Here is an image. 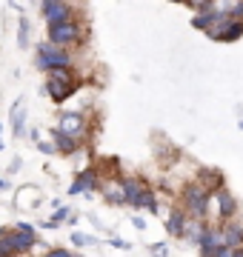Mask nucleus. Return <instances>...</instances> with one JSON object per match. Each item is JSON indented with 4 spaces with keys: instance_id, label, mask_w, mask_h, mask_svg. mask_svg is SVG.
<instances>
[{
    "instance_id": "nucleus-15",
    "label": "nucleus",
    "mask_w": 243,
    "mask_h": 257,
    "mask_svg": "<svg viewBox=\"0 0 243 257\" xmlns=\"http://www.w3.org/2000/svg\"><path fill=\"white\" fill-rule=\"evenodd\" d=\"M52 143H55V149L60 152V155H75L77 149H80V140L66 138V135H60L57 128H52Z\"/></svg>"
},
{
    "instance_id": "nucleus-27",
    "label": "nucleus",
    "mask_w": 243,
    "mask_h": 257,
    "mask_svg": "<svg viewBox=\"0 0 243 257\" xmlns=\"http://www.w3.org/2000/svg\"><path fill=\"white\" fill-rule=\"evenodd\" d=\"M132 223H135V229H146V220H141V217H132Z\"/></svg>"
},
{
    "instance_id": "nucleus-13",
    "label": "nucleus",
    "mask_w": 243,
    "mask_h": 257,
    "mask_svg": "<svg viewBox=\"0 0 243 257\" xmlns=\"http://www.w3.org/2000/svg\"><path fill=\"white\" fill-rule=\"evenodd\" d=\"M200 186L212 194L220 192V189H223V175H220L217 169H203V172H200Z\"/></svg>"
},
{
    "instance_id": "nucleus-23",
    "label": "nucleus",
    "mask_w": 243,
    "mask_h": 257,
    "mask_svg": "<svg viewBox=\"0 0 243 257\" xmlns=\"http://www.w3.org/2000/svg\"><path fill=\"white\" fill-rule=\"evenodd\" d=\"M38 152H43V155H57L55 143H46V140H40V143H38Z\"/></svg>"
},
{
    "instance_id": "nucleus-25",
    "label": "nucleus",
    "mask_w": 243,
    "mask_h": 257,
    "mask_svg": "<svg viewBox=\"0 0 243 257\" xmlns=\"http://www.w3.org/2000/svg\"><path fill=\"white\" fill-rule=\"evenodd\" d=\"M212 257H232V248L229 246H220V248H215V254Z\"/></svg>"
},
{
    "instance_id": "nucleus-33",
    "label": "nucleus",
    "mask_w": 243,
    "mask_h": 257,
    "mask_svg": "<svg viewBox=\"0 0 243 257\" xmlns=\"http://www.w3.org/2000/svg\"><path fill=\"white\" fill-rule=\"evenodd\" d=\"M0 132H3V126H0Z\"/></svg>"
},
{
    "instance_id": "nucleus-6",
    "label": "nucleus",
    "mask_w": 243,
    "mask_h": 257,
    "mask_svg": "<svg viewBox=\"0 0 243 257\" xmlns=\"http://www.w3.org/2000/svg\"><path fill=\"white\" fill-rule=\"evenodd\" d=\"M57 132H60V135H66V138H72V140H80V138L86 135V120H83V114H77V111H66V114H60Z\"/></svg>"
},
{
    "instance_id": "nucleus-24",
    "label": "nucleus",
    "mask_w": 243,
    "mask_h": 257,
    "mask_svg": "<svg viewBox=\"0 0 243 257\" xmlns=\"http://www.w3.org/2000/svg\"><path fill=\"white\" fill-rule=\"evenodd\" d=\"M0 257H15V251H12V246H9V240L6 237L0 240Z\"/></svg>"
},
{
    "instance_id": "nucleus-8",
    "label": "nucleus",
    "mask_w": 243,
    "mask_h": 257,
    "mask_svg": "<svg viewBox=\"0 0 243 257\" xmlns=\"http://www.w3.org/2000/svg\"><path fill=\"white\" fill-rule=\"evenodd\" d=\"M6 240H9L15 254H26V251H32L40 243L38 234H23V231H6Z\"/></svg>"
},
{
    "instance_id": "nucleus-11",
    "label": "nucleus",
    "mask_w": 243,
    "mask_h": 257,
    "mask_svg": "<svg viewBox=\"0 0 243 257\" xmlns=\"http://www.w3.org/2000/svg\"><path fill=\"white\" fill-rule=\"evenodd\" d=\"M186 226H189L186 211H183V209H172V214H169V220H166V231H169V234H175V237H183Z\"/></svg>"
},
{
    "instance_id": "nucleus-18",
    "label": "nucleus",
    "mask_w": 243,
    "mask_h": 257,
    "mask_svg": "<svg viewBox=\"0 0 243 257\" xmlns=\"http://www.w3.org/2000/svg\"><path fill=\"white\" fill-rule=\"evenodd\" d=\"M138 209H146V211H158V197H155V192L152 189H143V194H141V200H138Z\"/></svg>"
},
{
    "instance_id": "nucleus-31",
    "label": "nucleus",
    "mask_w": 243,
    "mask_h": 257,
    "mask_svg": "<svg viewBox=\"0 0 243 257\" xmlns=\"http://www.w3.org/2000/svg\"><path fill=\"white\" fill-rule=\"evenodd\" d=\"M0 152H3V140H0Z\"/></svg>"
},
{
    "instance_id": "nucleus-20",
    "label": "nucleus",
    "mask_w": 243,
    "mask_h": 257,
    "mask_svg": "<svg viewBox=\"0 0 243 257\" xmlns=\"http://www.w3.org/2000/svg\"><path fill=\"white\" fill-rule=\"evenodd\" d=\"M18 43L23 49L29 46V20L26 18H20V29H18Z\"/></svg>"
},
{
    "instance_id": "nucleus-21",
    "label": "nucleus",
    "mask_w": 243,
    "mask_h": 257,
    "mask_svg": "<svg viewBox=\"0 0 243 257\" xmlns=\"http://www.w3.org/2000/svg\"><path fill=\"white\" fill-rule=\"evenodd\" d=\"M72 243H75V246H92V243H97V240H94L92 234H80V231H75V234H72Z\"/></svg>"
},
{
    "instance_id": "nucleus-19",
    "label": "nucleus",
    "mask_w": 243,
    "mask_h": 257,
    "mask_svg": "<svg viewBox=\"0 0 243 257\" xmlns=\"http://www.w3.org/2000/svg\"><path fill=\"white\" fill-rule=\"evenodd\" d=\"M66 217H69V209H66V206H60V209H57L55 214L49 217V220H43V229H57V226L66 220Z\"/></svg>"
},
{
    "instance_id": "nucleus-4",
    "label": "nucleus",
    "mask_w": 243,
    "mask_h": 257,
    "mask_svg": "<svg viewBox=\"0 0 243 257\" xmlns=\"http://www.w3.org/2000/svg\"><path fill=\"white\" fill-rule=\"evenodd\" d=\"M83 37V29H80V23H75V20H66V23H60V26H49V43L52 46H72V43H77Z\"/></svg>"
},
{
    "instance_id": "nucleus-17",
    "label": "nucleus",
    "mask_w": 243,
    "mask_h": 257,
    "mask_svg": "<svg viewBox=\"0 0 243 257\" xmlns=\"http://www.w3.org/2000/svg\"><path fill=\"white\" fill-rule=\"evenodd\" d=\"M103 197H106L109 203H117V206H120V203H126V194H123L120 177H117L114 183H106V186H103Z\"/></svg>"
},
{
    "instance_id": "nucleus-28",
    "label": "nucleus",
    "mask_w": 243,
    "mask_h": 257,
    "mask_svg": "<svg viewBox=\"0 0 243 257\" xmlns=\"http://www.w3.org/2000/svg\"><path fill=\"white\" fill-rule=\"evenodd\" d=\"M232 257H243V248H237V251H232Z\"/></svg>"
},
{
    "instance_id": "nucleus-22",
    "label": "nucleus",
    "mask_w": 243,
    "mask_h": 257,
    "mask_svg": "<svg viewBox=\"0 0 243 257\" xmlns=\"http://www.w3.org/2000/svg\"><path fill=\"white\" fill-rule=\"evenodd\" d=\"M43 257H75V254H72L69 248H60V246H57V248H49Z\"/></svg>"
},
{
    "instance_id": "nucleus-10",
    "label": "nucleus",
    "mask_w": 243,
    "mask_h": 257,
    "mask_svg": "<svg viewBox=\"0 0 243 257\" xmlns=\"http://www.w3.org/2000/svg\"><path fill=\"white\" fill-rule=\"evenodd\" d=\"M217 203V217L220 220H229V217H234V211H237V200H234L232 192H226V189H220V192L212 194Z\"/></svg>"
},
{
    "instance_id": "nucleus-32",
    "label": "nucleus",
    "mask_w": 243,
    "mask_h": 257,
    "mask_svg": "<svg viewBox=\"0 0 243 257\" xmlns=\"http://www.w3.org/2000/svg\"><path fill=\"white\" fill-rule=\"evenodd\" d=\"M240 128H243V120H240Z\"/></svg>"
},
{
    "instance_id": "nucleus-30",
    "label": "nucleus",
    "mask_w": 243,
    "mask_h": 257,
    "mask_svg": "<svg viewBox=\"0 0 243 257\" xmlns=\"http://www.w3.org/2000/svg\"><path fill=\"white\" fill-rule=\"evenodd\" d=\"M3 237H6V231H3V229H0V240H3Z\"/></svg>"
},
{
    "instance_id": "nucleus-16",
    "label": "nucleus",
    "mask_w": 243,
    "mask_h": 257,
    "mask_svg": "<svg viewBox=\"0 0 243 257\" xmlns=\"http://www.w3.org/2000/svg\"><path fill=\"white\" fill-rule=\"evenodd\" d=\"M23 128H26V109H23V100H18L12 106V132L23 135Z\"/></svg>"
},
{
    "instance_id": "nucleus-14",
    "label": "nucleus",
    "mask_w": 243,
    "mask_h": 257,
    "mask_svg": "<svg viewBox=\"0 0 243 257\" xmlns=\"http://www.w3.org/2000/svg\"><path fill=\"white\" fill-rule=\"evenodd\" d=\"M120 186H123V194H126V203L138 206V200H141V194L146 186H141V180H135V177H120Z\"/></svg>"
},
{
    "instance_id": "nucleus-29",
    "label": "nucleus",
    "mask_w": 243,
    "mask_h": 257,
    "mask_svg": "<svg viewBox=\"0 0 243 257\" xmlns=\"http://www.w3.org/2000/svg\"><path fill=\"white\" fill-rule=\"evenodd\" d=\"M0 189H6V180H3V177H0Z\"/></svg>"
},
{
    "instance_id": "nucleus-2",
    "label": "nucleus",
    "mask_w": 243,
    "mask_h": 257,
    "mask_svg": "<svg viewBox=\"0 0 243 257\" xmlns=\"http://www.w3.org/2000/svg\"><path fill=\"white\" fill-rule=\"evenodd\" d=\"M46 77H49L46 80V92H49V97H52L55 103L69 100V97L77 92V86H80V83L75 80L72 69H55V72H49Z\"/></svg>"
},
{
    "instance_id": "nucleus-7",
    "label": "nucleus",
    "mask_w": 243,
    "mask_h": 257,
    "mask_svg": "<svg viewBox=\"0 0 243 257\" xmlns=\"http://www.w3.org/2000/svg\"><path fill=\"white\" fill-rule=\"evenodd\" d=\"M206 35L212 37V40H223V43H232L237 37H243V20H220L212 32H206Z\"/></svg>"
},
{
    "instance_id": "nucleus-12",
    "label": "nucleus",
    "mask_w": 243,
    "mask_h": 257,
    "mask_svg": "<svg viewBox=\"0 0 243 257\" xmlns=\"http://www.w3.org/2000/svg\"><path fill=\"white\" fill-rule=\"evenodd\" d=\"M223 243L232 248V251L243 248V226L240 223H226L223 226Z\"/></svg>"
},
{
    "instance_id": "nucleus-9",
    "label": "nucleus",
    "mask_w": 243,
    "mask_h": 257,
    "mask_svg": "<svg viewBox=\"0 0 243 257\" xmlns=\"http://www.w3.org/2000/svg\"><path fill=\"white\" fill-rule=\"evenodd\" d=\"M94 186H97V169H94V166H89V169H83V172L75 177V183L69 186V194L94 192Z\"/></svg>"
},
{
    "instance_id": "nucleus-5",
    "label": "nucleus",
    "mask_w": 243,
    "mask_h": 257,
    "mask_svg": "<svg viewBox=\"0 0 243 257\" xmlns=\"http://www.w3.org/2000/svg\"><path fill=\"white\" fill-rule=\"evenodd\" d=\"M40 15L49 26H60L66 20H72V3H60V0H43L40 3Z\"/></svg>"
},
{
    "instance_id": "nucleus-1",
    "label": "nucleus",
    "mask_w": 243,
    "mask_h": 257,
    "mask_svg": "<svg viewBox=\"0 0 243 257\" xmlns=\"http://www.w3.org/2000/svg\"><path fill=\"white\" fill-rule=\"evenodd\" d=\"M35 66H38L40 72H55V69H72V55L60 46H52L49 40L38 43L35 49Z\"/></svg>"
},
{
    "instance_id": "nucleus-26",
    "label": "nucleus",
    "mask_w": 243,
    "mask_h": 257,
    "mask_svg": "<svg viewBox=\"0 0 243 257\" xmlns=\"http://www.w3.org/2000/svg\"><path fill=\"white\" fill-rule=\"evenodd\" d=\"M109 246H114V248H123V251H126V248H129V243H123V240L112 237V240H109Z\"/></svg>"
},
{
    "instance_id": "nucleus-3",
    "label": "nucleus",
    "mask_w": 243,
    "mask_h": 257,
    "mask_svg": "<svg viewBox=\"0 0 243 257\" xmlns=\"http://www.w3.org/2000/svg\"><path fill=\"white\" fill-rule=\"evenodd\" d=\"M209 200H212V192H206L200 183H189L183 189V203H186V214L192 217H206V209H209Z\"/></svg>"
}]
</instances>
